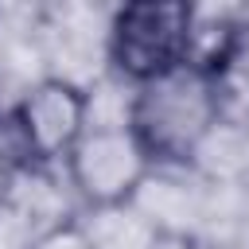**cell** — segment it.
<instances>
[{"mask_svg":"<svg viewBox=\"0 0 249 249\" xmlns=\"http://www.w3.org/2000/svg\"><path fill=\"white\" fill-rule=\"evenodd\" d=\"M222 117V74L183 62L144 86L128 101L124 124L152 163H191Z\"/></svg>","mask_w":249,"mask_h":249,"instance_id":"6da1fadb","label":"cell"},{"mask_svg":"<svg viewBox=\"0 0 249 249\" xmlns=\"http://www.w3.org/2000/svg\"><path fill=\"white\" fill-rule=\"evenodd\" d=\"M198 12L183 0H140L117 8L109 23V62L132 86H144L195 54Z\"/></svg>","mask_w":249,"mask_h":249,"instance_id":"7a4b0ae2","label":"cell"},{"mask_svg":"<svg viewBox=\"0 0 249 249\" xmlns=\"http://www.w3.org/2000/svg\"><path fill=\"white\" fill-rule=\"evenodd\" d=\"M156 163L140 148L128 124H89L66 156V175L86 206L117 210L136 198Z\"/></svg>","mask_w":249,"mask_h":249,"instance_id":"3957f363","label":"cell"},{"mask_svg":"<svg viewBox=\"0 0 249 249\" xmlns=\"http://www.w3.org/2000/svg\"><path fill=\"white\" fill-rule=\"evenodd\" d=\"M12 124L27 163H66L89 128V97L66 78H43L12 105Z\"/></svg>","mask_w":249,"mask_h":249,"instance_id":"277c9868","label":"cell"},{"mask_svg":"<svg viewBox=\"0 0 249 249\" xmlns=\"http://www.w3.org/2000/svg\"><path fill=\"white\" fill-rule=\"evenodd\" d=\"M19 163H27V156H23V148H19L12 113H0V195H4V187L12 183V175H16Z\"/></svg>","mask_w":249,"mask_h":249,"instance_id":"5b68a950","label":"cell"}]
</instances>
